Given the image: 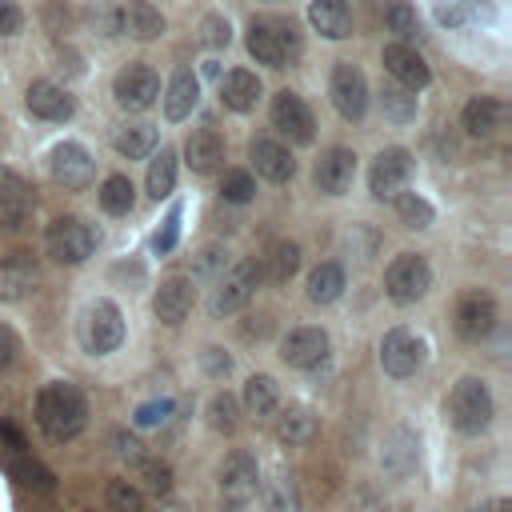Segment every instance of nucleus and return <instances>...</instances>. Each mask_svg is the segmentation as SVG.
Returning a JSON list of instances; mask_svg holds the SVG:
<instances>
[{
  "label": "nucleus",
  "instance_id": "obj_38",
  "mask_svg": "<svg viewBox=\"0 0 512 512\" xmlns=\"http://www.w3.org/2000/svg\"><path fill=\"white\" fill-rule=\"evenodd\" d=\"M132 200H136V188H132L128 176H108V180L100 184V208H104L108 216L132 212Z\"/></svg>",
  "mask_w": 512,
  "mask_h": 512
},
{
  "label": "nucleus",
  "instance_id": "obj_8",
  "mask_svg": "<svg viewBox=\"0 0 512 512\" xmlns=\"http://www.w3.org/2000/svg\"><path fill=\"white\" fill-rule=\"evenodd\" d=\"M260 264L256 260H240V264H232V272L216 284V292H212V312L216 316H232L236 308H244L248 300H252V292H256V284H260Z\"/></svg>",
  "mask_w": 512,
  "mask_h": 512
},
{
  "label": "nucleus",
  "instance_id": "obj_25",
  "mask_svg": "<svg viewBox=\"0 0 512 512\" xmlns=\"http://www.w3.org/2000/svg\"><path fill=\"white\" fill-rule=\"evenodd\" d=\"M308 20L328 40H344L352 32V8H348V0H312L308 4Z\"/></svg>",
  "mask_w": 512,
  "mask_h": 512
},
{
  "label": "nucleus",
  "instance_id": "obj_22",
  "mask_svg": "<svg viewBox=\"0 0 512 512\" xmlns=\"http://www.w3.org/2000/svg\"><path fill=\"white\" fill-rule=\"evenodd\" d=\"M184 160H188V168L200 172V176L216 172L220 160H224V140H220V132H216V128H196V132L184 140Z\"/></svg>",
  "mask_w": 512,
  "mask_h": 512
},
{
  "label": "nucleus",
  "instance_id": "obj_55",
  "mask_svg": "<svg viewBox=\"0 0 512 512\" xmlns=\"http://www.w3.org/2000/svg\"><path fill=\"white\" fill-rule=\"evenodd\" d=\"M0 448H4V456H12V452H28L24 436H20L12 424H0Z\"/></svg>",
  "mask_w": 512,
  "mask_h": 512
},
{
  "label": "nucleus",
  "instance_id": "obj_29",
  "mask_svg": "<svg viewBox=\"0 0 512 512\" xmlns=\"http://www.w3.org/2000/svg\"><path fill=\"white\" fill-rule=\"evenodd\" d=\"M500 120H504V104L496 100V96H472L468 104H464V128H468V136H492L496 128H500Z\"/></svg>",
  "mask_w": 512,
  "mask_h": 512
},
{
  "label": "nucleus",
  "instance_id": "obj_20",
  "mask_svg": "<svg viewBox=\"0 0 512 512\" xmlns=\"http://www.w3.org/2000/svg\"><path fill=\"white\" fill-rule=\"evenodd\" d=\"M32 212V188L24 184L20 172L0 168V224L4 228H20Z\"/></svg>",
  "mask_w": 512,
  "mask_h": 512
},
{
  "label": "nucleus",
  "instance_id": "obj_7",
  "mask_svg": "<svg viewBox=\"0 0 512 512\" xmlns=\"http://www.w3.org/2000/svg\"><path fill=\"white\" fill-rule=\"evenodd\" d=\"M112 96H116L120 108H128V112H144V108H152L156 96H160V76H156L148 64H128V68L116 72V80H112Z\"/></svg>",
  "mask_w": 512,
  "mask_h": 512
},
{
  "label": "nucleus",
  "instance_id": "obj_33",
  "mask_svg": "<svg viewBox=\"0 0 512 512\" xmlns=\"http://www.w3.org/2000/svg\"><path fill=\"white\" fill-rule=\"evenodd\" d=\"M4 468H8L20 484H28V488H36V492H52V488H56V476H52L40 460H32L28 452H12V456H4Z\"/></svg>",
  "mask_w": 512,
  "mask_h": 512
},
{
  "label": "nucleus",
  "instance_id": "obj_39",
  "mask_svg": "<svg viewBox=\"0 0 512 512\" xmlns=\"http://www.w3.org/2000/svg\"><path fill=\"white\" fill-rule=\"evenodd\" d=\"M276 400H280V392H276V380L272 376H248V384H244V408L252 412V416H268L272 408H276Z\"/></svg>",
  "mask_w": 512,
  "mask_h": 512
},
{
  "label": "nucleus",
  "instance_id": "obj_32",
  "mask_svg": "<svg viewBox=\"0 0 512 512\" xmlns=\"http://www.w3.org/2000/svg\"><path fill=\"white\" fill-rule=\"evenodd\" d=\"M380 464L392 472V476H404L412 464H416V436L396 428L388 440H384V452H380Z\"/></svg>",
  "mask_w": 512,
  "mask_h": 512
},
{
  "label": "nucleus",
  "instance_id": "obj_47",
  "mask_svg": "<svg viewBox=\"0 0 512 512\" xmlns=\"http://www.w3.org/2000/svg\"><path fill=\"white\" fill-rule=\"evenodd\" d=\"M88 24H92L100 36H116V32H120V8H112V4L96 0V4L88 8Z\"/></svg>",
  "mask_w": 512,
  "mask_h": 512
},
{
  "label": "nucleus",
  "instance_id": "obj_46",
  "mask_svg": "<svg viewBox=\"0 0 512 512\" xmlns=\"http://www.w3.org/2000/svg\"><path fill=\"white\" fill-rule=\"evenodd\" d=\"M252 192H256V180L248 176V172H224V184H220V196L228 200V204H248L252 200Z\"/></svg>",
  "mask_w": 512,
  "mask_h": 512
},
{
  "label": "nucleus",
  "instance_id": "obj_3",
  "mask_svg": "<svg viewBox=\"0 0 512 512\" xmlns=\"http://www.w3.org/2000/svg\"><path fill=\"white\" fill-rule=\"evenodd\" d=\"M448 420L456 432H484L488 420H492V396H488V384L476 380V376H464L456 380V388L448 392Z\"/></svg>",
  "mask_w": 512,
  "mask_h": 512
},
{
  "label": "nucleus",
  "instance_id": "obj_9",
  "mask_svg": "<svg viewBox=\"0 0 512 512\" xmlns=\"http://www.w3.org/2000/svg\"><path fill=\"white\" fill-rule=\"evenodd\" d=\"M424 364V340L408 328H392L384 340H380V368L396 380L412 376L416 368Z\"/></svg>",
  "mask_w": 512,
  "mask_h": 512
},
{
  "label": "nucleus",
  "instance_id": "obj_40",
  "mask_svg": "<svg viewBox=\"0 0 512 512\" xmlns=\"http://www.w3.org/2000/svg\"><path fill=\"white\" fill-rule=\"evenodd\" d=\"M380 108H384V116L392 120V124H408L412 116H416V96H412V88H384V96H380Z\"/></svg>",
  "mask_w": 512,
  "mask_h": 512
},
{
  "label": "nucleus",
  "instance_id": "obj_52",
  "mask_svg": "<svg viewBox=\"0 0 512 512\" xmlns=\"http://www.w3.org/2000/svg\"><path fill=\"white\" fill-rule=\"evenodd\" d=\"M16 352H20V340H16V332H12L8 324H0V372H4V368H12Z\"/></svg>",
  "mask_w": 512,
  "mask_h": 512
},
{
  "label": "nucleus",
  "instance_id": "obj_30",
  "mask_svg": "<svg viewBox=\"0 0 512 512\" xmlns=\"http://www.w3.org/2000/svg\"><path fill=\"white\" fill-rule=\"evenodd\" d=\"M260 500H264V512H300V492L288 472H272L260 488Z\"/></svg>",
  "mask_w": 512,
  "mask_h": 512
},
{
  "label": "nucleus",
  "instance_id": "obj_42",
  "mask_svg": "<svg viewBox=\"0 0 512 512\" xmlns=\"http://www.w3.org/2000/svg\"><path fill=\"white\" fill-rule=\"evenodd\" d=\"M132 468H136V476L144 480V488H148V492H156V496H168V492H172V468H168L164 460L140 456Z\"/></svg>",
  "mask_w": 512,
  "mask_h": 512
},
{
  "label": "nucleus",
  "instance_id": "obj_34",
  "mask_svg": "<svg viewBox=\"0 0 512 512\" xmlns=\"http://www.w3.org/2000/svg\"><path fill=\"white\" fill-rule=\"evenodd\" d=\"M264 268H268V280L272 284H288L296 276V268H300V248L292 240H276L268 248V256H264Z\"/></svg>",
  "mask_w": 512,
  "mask_h": 512
},
{
  "label": "nucleus",
  "instance_id": "obj_56",
  "mask_svg": "<svg viewBox=\"0 0 512 512\" xmlns=\"http://www.w3.org/2000/svg\"><path fill=\"white\" fill-rule=\"evenodd\" d=\"M204 368H208L212 376H220V372H228V368H232V360H228L220 348H208V352H204Z\"/></svg>",
  "mask_w": 512,
  "mask_h": 512
},
{
  "label": "nucleus",
  "instance_id": "obj_17",
  "mask_svg": "<svg viewBox=\"0 0 512 512\" xmlns=\"http://www.w3.org/2000/svg\"><path fill=\"white\" fill-rule=\"evenodd\" d=\"M280 356L292 368H320L328 360V332L324 328H296L284 336Z\"/></svg>",
  "mask_w": 512,
  "mask_h": 512
},
{
  "label": "nucleus",
  "instance_id": "obj_4",
  "mask_svg": "<svg viewBox=\"0 0 512 512\" xmlns=\"http://www.w3.org/2000/svg\"><path fill=\"white\" fill-rule=\"evenodd\" d=\"M44 248H48V256H52L56 264H80V260L92 256L96 236H92V228H88L80 216H60V220L48 224Z\"/></svg>",
  "mask_w": 512,
  "mask_h": 512
},
{
  "label": "nucleus",
  "instance_id": "obj_13",
  "mask_svg": "<svg viewBox=\"0 0 512 512\" xmlns=\"http://www.w3.org/2000/svg\"><path fill=\"white\" fill-rule=\"evenodd\" d=\"M456 332L464 340H484L496 328V300L488 292H464L456 300Z\"/></svg>",
  "mask_w": 512,
  "mask_h": 512
},
{
  "label": "nucleus",
  "instance_id": "obj_44",
  "mask_svg": "<svg viewBox=\"0 0 512 512\" xmlns=\"http://www.w3.org/2000/svg\"><path fill=\"white\" fill-rule=\"evenodd\" d=\"M108 512H144V492L132 480L108 484Z\"/></svg>",
  "mask_w": 512,
  "mask_h": 512
},
{
  "label": "nucleus",
  "instance_id": "obj_16",
  "mask_svg": "<svg viewBox=\"0 0 512 512\" xmlns=\"http://www.w3.org/2000/svg\"><path fill=\"white\" fill-rule=\"evenodd\" d=\"M316 188L320 192H328V196H340V192H348L352 188V180H356V152L352 148H328L320 160H316Z\"/></svg>",
  "mask_w": 512,
  "mask_h": 512
},
{
  "label": "nucleus",
  "instance_id": "obj_28",
  "mask_svg": "<svg viewBox=\"0 0 512 512\" xmlns=\"http://www.w3.org/2000/svg\"><path fill=\"white\" fill-rule=\"evenodd\" d=\"M196 100H200V80H196L188 68H180V72L172 76L168 92H164V116H168V120H184V116L196 108Z\"/></svg>",
  "mask_w": 512,
  "mask_h": 512
},
{
  "label": "nucleus",
  "instance_id": "obj_6",
  "mask_svg": "<svg viewBox=\"0 0 512 512\" xmlns=\"http://www.w3.org/2000/svg\"><path fill=\"white\" fill-rule=\"evenodd\" d=\"M80 340L92 356H104V352H116L120 340H124V316L112 300H96L84 316V328H80Z\"/></svg>",
  "mask_w": 512,
  "mask_h": 512
},
{
  "label": "nucleus",
  "instance_id": "obj_1",
  "mask_svg": "<svg viewBox=\"0 0 512 512\" xmlns=\"http://www.w3.org/2000/svg\"><path fill=\"white\" fill-rule=\"evenodd\" d=\"M36 424L44 428L48 440L64 444L72 436L84 432L88 424V404H84V392L76 384H64V380H52L48 388H40L36 396Z\"/></svg>",
  "mask_w": 512,
  "mask_h": 512
},
{
  "label": "nucleus",
  "instance_id": "obj_14",
  "mask_svg": "<svg viewBox=\"0 0 512 512\" xmlns=\"http://www.w3.org/2000/svg\"><path fill=\"white\" fill-rule=\"evenodd\" d=\"M272 124L288 136V140H296V144H308L312 140V128H316V120H312V108L296 96V92H276V100H272Z\"/></svg>",
  "mask_w": 512,
  "mask_h": 512
},
{
  "label": "nucleus",
  "instance_id": "obj_45",
  "mask_svg": "<svg viewBox=\"0 0 512 512\" xmlns=\"http://www.w3.org/2000/svg\"><path fill=\"white\" fill-rule=\"evenodd\" d=\"M208 424H212L216 432H236V396L216 392L212 404H208Z\"/></svg>",
  "mask_w": 512,
  "mask_h": 512
},
{
  "label": "nucleus",
  "instance_id": "obj_53",
  "mask_svg": "<svg viewBox=\"0 0 512 512\" xmlns=\"http://www.w3.org/2000/svg\"><path fill=\"white\" fill-rule=\"evenodd\" d=\"M436 20L448 24V28H460L464 24V12H460L456 0H436Z\"/></svg>",
  "mask_w": 512,
  "mask_h": 512
},
{
  "label": "nucleus",
  "instance_id": "obj_36",
  "mask_svg": "<svg viewBox=\"0 0 512 512\" xmlns=\"http://www.w3.org/2000/svg\"><path fill=\"white\" fill-rule=\"evenodd\" d=\"M172 188H176V152L160 148V156L148 164V196L164 200V196H172Z\"/></svg>",
  "mask_w": 512,
  "mask_h": 512
},
{
  "label": "nucleus",
  "instance_id": "obj_26",
  "mask_svg": "<svg viewBox=\"0 0 512 512\" xmlns=\"http://www.w3.org/2000/svg\"><path fill=\"white\" fill-rule=\"evenodd\" d=\"M120 32H128L132 40H156L164 32V16L148 0H128L120 8Z\"/></svg>",
  "mask_w": 512,
  "mask_h": 512
},
{
  "label": "nucleus",
  "instance_id": "obj_15",
  "mask_svg": "<svg viewBox=\"0 0 512 512\" xmlns=\"http://www.w3.org/2000/svg\"><path fill=\"white\" fill-rule=\"evenodd\" d=\"M92 172H96V164H92V156H88L84 144L64 140V144L52 148V176H56V184H64V188L76 192V188H88Z\"/></svg>",
  "mask_w": 512,
  "mask_h": 512
},
{
  "label": "nucleus",
  "instance_id": "obj_37",
  "mask_svg": "<svg viewBox=\"0 0 512 512\" xmlns=\"http://www.w3.org/2000/svg\"><path fill=\"white\" fill-rule=\"evenodd\" d=\"M116 152L120 156H128V160H140V156H148L152 148H156V128H148V124H128V128H120L116 132Z\"/></svg>",
  "mask_w": 512,
  "mask_h": 512
},
{
  "label": "nucleus",
  "instance_id": "obj_12",
  "mask_svg": "<svg viewBox=\"0 0 512 512\" xmlns=\"http://www.w3.org/2000/svg\"><path fill=\"white\" fill-rule=\"evenodd\" d=\"M256 484H260V468H256V456L248 452H232L224 456L220 464V496L228 504H244L256 496Z\"/></svg>",
  "mask_w": 512,
  "mask_h": 512
},
{
  "label": "nucleus",
  "instance_id": "obj_24",
  "mask_svg": "<svg viewBox=\"0 0 512 512\" xmlns=\"http://www.w3.org/2000/svg\"><path fill=\"white\" fill-rule=\"evenodd\" d=\"M152 308H156V316H160L164 324H180V320L188 316V308H192V280H188V276H168V280L156 288Z\"/></svg>",
  "mask_w": 512,
  "mask_h": 512
},
{
  "label": "nucleus",
  "instance_id": "obj_11",
  "mask_svg": "<svg viewBox=\"0 0 512 512\" xmlns=\"http://www.w3.org/2000/svg\"><path fill=\"white\" fill-rule=\"evenodd\" d=\"M328 92H332V104H336V112H340L344 120H360V116L368 112V80H364L360 68L336 64Z\"/></svg>",
  "mask_w": 512,
  "mask_h": 512
},
{
  "label": "nucleus",
  "instance_id": "obj_10",
  "mask_svg": "<svg viewBox=\"0 0 512 512\" xmlns=\"http://www.w3.org/2000/svg\"><path fill=\"white\" fill-rule=\"evenodd\" d=\"M408 176H412V156L404 148H384L368 168V188L376 200H392L396 192H404Z\"/></svg>",
  "mask_w": 512,
  "mask_h": 512
},
{
  "label": "nucleus",
  "instance_id": "obj_21",
  "mask_svg": "<svg viewBox=\"0 0 512 512\" xmlns=\"http://www.w3.org/2000/svg\"><path fill=\"white\" fill-rule=\"evenodd\" d=\"M40 272L28 252H12L0 260V300H24L36 288Z\"/></svg>",
  "mask_w": 512,
  "mask_h": 512
},
{
  "label": "nucleus",
  "instance_id": "obj_49",
  "mask_svg": "<svg viewBox=\"0 0 512 512\" xmlns=\"http://www.w3.org/2000/svg\"><path fill=\"white\" fill-rule=\"evenodd\" d=\"M168 412H172V400H148V404L136 408V424L140 428H156V424L168 420Z\"/></svg>",
  "mask_w": 512,
  "mask_h": 512
},
{
  "label": "nucleus",
  "instance_id": "obj_58",
  "mask_svg": "<svg viewBox=\"0 0 512 512\" xmlns=\"http://www.w3.org/2000/svg\"><path fill=\"white\" fill-rule=\"evenodd\" d=\"M476 512H512V500H504V496H500V500H488V504H480Z\"/></svg>",
  "mask_w": 512,
  "mask_h": 512
},
{
  "label": "nucleus",
  "instance_id": "obj_27",
  "mask_svg": "<svg viewBox=\"0 0 512 512\" xmlns=\"http://www.w3.org/2000/svg\"><path fill=\"white\" fill-rule=\"evenodd\" d=\"M260 92H264V88H260V76L248 72V68L228 72L224 84H220V96H224V104H228L232 112H252L256 100H260Z\"/></svg>",
  "mask_w": 512,
  "mask_h": 512
},
{
  "label": "nucleus",
  "instance_id": "obj_57",
  "mask_svg": "<svg viewBox=\"0 0 512 512\" xmlns=\"http://www.w3.org/2000/svg\"><path fill=\"white\" fill-rule=\"evenodd\" d=\"M116 448H120V456H124V460H132V464H136V460L144 456V448H140V440H132V436H124V432L116 436Z\"/></svg>",
  "mask_w": 512,
  "mask_h": 512
},
{
  "label": "nucleus",
  "instance_id": "obj_2",
  "mask_svg": "<svg viewBox=\"0 0 512 512\" xmlns=\"http://www.w3.org/2000/svg\"><path fill=\"white\" fill-rule=\"evenodd\" d=\"M248 52L256 64H268V68H284L296 52H300V36L288 20L280 16H260L248 24Z\"/></svg>",
  "mask_w": 512,
  "mask_h": 512
},
{
  "label": "nucleus",
  "instance_id": "obj_43",
  "mask_svg": "<svg viewBox=\"0 0 512 512\" xmlns=\"http://www.w3.org/2000/svg\"><path fill=\"white\" fill-rule=\"evenodd\" d=\"M384 24H388V32H396L400 40H412V36L420 32L416 8H412V4H404V0H392V4H388V12H384Z\"/></svg>",
  "mask_w": 512,
  "mask_h": 512
},
{
  "label": "nucleus",
  "instance_id": "obj_35",
  "mask_svg": "<svg viewBox=\"0 0 512 512\" xmlns=\"http://www.w3.org/2000/svg\"><path fill=\"white\" fill-rule=\"evenodd\" d=\"M316 432H320V424H316V416L308 408H288L280 416V424H276V436L284 444H308V440H316Z\"/></svg>",
  "mask_w": 512,
  "mask_h": 512
},
{
  "label": "nucleus",
  "instance_id": "obj_48",
  "mask_svg": "<svg viewBox=\"0 0 512 512\" xmlns=\"http://www.w3.org/2000/svg\"><path fill=\"white\" fill-rule=\"evenodd\" d=\"M200 32H204V44L208 48H228V40H232V28H228L224 16H204Z\"/></svg>",
  "mask_w": 512,
  "mask_h": 512
},
{
  "label": "nucleus",
  "instance_id": "obj_50",
  "mask_svg": "<svg viewBox=\"0 0 512 512\" xmlns=\"http://www.w3.org/2000/svg\"><path fill=\"white\" fill-rule=\"evenodd\" d=\"M176 236H180V208H172L168 212V220H164V228L156 232V240H152V248L164 256V252H172V244H176Z\"/></svg>",
  "mask_w": 512,
  "mask_h": 512
},
{
  "label": "nucleus",
  "instance_id": "obj_54",
  "mask_svg": "<svg viewBox=\"0 0 512 512\" xmlns=\"http://www.w3.org/2000/svg\"><path fill=\"white\" fill-rule=\"evenodd\" d=\"M220 260H224V252H220L216 244H208V248H204V252L196 256V268H192V272H196V276H212Z\"/></svg>",
  "mask_w": 512,
  "mask_h": 512
},
{
  "label": "nucleus",
  "instance_id": "obj_31",
  "mask_svg": "<svg viewBox=\"0 0 512 512\" xmlns=\"http://www.w3.org/2000/svg\"><path fill=\"white\" fill-rule=\"evenodd\" d=\"M340 292H344V268L332 264V260L316 264L312 276H308V300L312 304H332Z\"/></svg>",
  "mask_w": 512,
  "mask_h": 512
},
{
  "label": "nucleus",
  "instance_id": "obj_18",
  "mask_svg": "<svg viewBox=\"0 0 512 512\" xmlns=\"http://www.w3.org/2000/svg\"><path fill=\"white\" fill-rule=\"evenodd\" d=\"M384 68H388V76L396 80V84H404V88H424L428 80H432V72H428V64H424V56L412 48V44H404V40H396V44H388L384 48Z\"/></svg>",
  "mask_w": 512,
  "mask_h": 512
},
{
  "label": "nucleus",
  "instance_id": "obj_19",
  "mask_svg": "<svg viewBox=\"0 0 512 512\" xmlns=\"http://www.w3.org/2000/svg\"><path fill=\"white\" fill-rule=\"evenodd\" d=\"M24 104H28V112L40 116V120H68L72 108H76L72 92L60 88V84H52V80H32L28 92H24Z\"/></svg>",
  "mask_w": 512,
  "mask_h": 512
},
{
  "label": "nucleus",
  "instance_id": "obj_23",
  "mask_svg": "<svg viewBox=\"0 0 512 512\" xmlns=\"http://www.w3.org/2000/svg\"><path fill=\"white\" fill-rule=\"evenodd\" d=\"M248 152H252V164H256V172H260L264 180H272V184L292 180L296 160H292V152H288L280 140H252Z\"/></svg>",
  "mask_w": 512,
  "mask_h": 512
},
{
  "label": "nucleus",
  "instance_id": "obj_51",
  "mask_svg": "<svg viewBox=\"0 0 512 512\" xmlns=\"http://www.w3.org/2000/svg\"><path fill=\"white\" fill-rule=\"evenodd\" d=\"M24 24V12L16 0H0V36H16Z\"/></svg>",
  "mask_w": 512,
  "mask_h": 512
},
{
  "label": "nucleus",
  "instance_id": "obj_5",
  "mask_svg": "<svg viewBox=\"0 0 512 512\" xmlns=\"http://www.w3.org/2000/svg\"><path fill=\"white\" fill-rule=\"evenodd\" d=\"M428 284H432V268H428V260L416 256V252H400V256L388 264V272H384V292H388L396 304L420 300V296L428 292Z\"/></svg>",
  "mask_w": 512,
  "mask_h": 512
},
{
  "label": "nucleus",
  "instance_id": "obj_41",
  "mask_svg": "<svg viewBox=\"0 0 512 512\" xmlns=\"http://www.w3.org/2000/svg\"><path fill=\"white\" fill-rule=\"evenodd\" d=\"M392 200H396V212L408 228H428L432 224V204L420 192H396Z\"/></svg>",
  "mask_w": 512,
  "mask_h": 512
}]
</instances>
